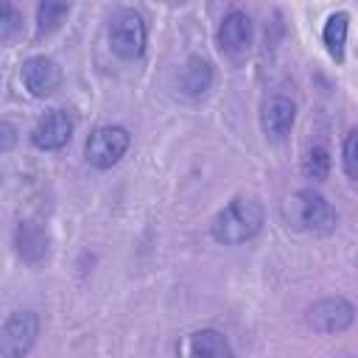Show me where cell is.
<instances>
[{
  "label": "cell",
  "instance_id": "cell-1",
  "mask_svg": "<svg viewBox=\"0 0 358 358\" xmlns=\"http://www.w3.org/2000/svg\"><path fill=\"white\" fill-rule=\"evenodd\" d=\"M282 221L305 235H330L338 224V215L322 193L305 187L282 201Z\"/></svg>",
  "mask_w": 358,
  "mask_h": 358
},
{
  "label": "cell",
  "instance_id": "cell-2",
  "mask_svg": "<svg viewBox=\"0 0 358 358\" xmlns=\"http://www.w3.org/2000/svg\"><path fill=\"white\" fill-rule=\"evenodd\" d=\"M263 215V204L255 196H238L213 218L210 235L224 246H238L260 232Z\"/></svg>",
  "mask_w": 358,
  "mask_h": 358
},
{
  "label": "cell",
  "instance_id": "cell-3",
  "mask_svg": "<svg viewBox=\"0 0 358 358\" xmlns=\"http://www.w3.org/2000/svg\"><path fill=\"white\" fill-rule=\"evenodd\" d=\"M145 39H148V31H145V22L137 11L131 8H123L112 17L109 22V45L112 50L126 59V62H134L145 53Z\"/></svg>",
  "mask_w": 358,
  "mask_h": 358
},
{
  "label": "cell",
  "instance_id": "cell-4",
  "mask_svg": "<svg viewBox=\"0 0 358 358\" xmlns=\"http://www.w3.org/2000/svg\"><path fill=\"white\" fill-rule=\"evenodd\" d=\"M129 143H131V134L123 126H112V123L109 126H98L87 137L84 157H87V162L92 168L106 171V168H112L129 151Z\"/></svg>",
  "mask_w": 358,
  "mask_h": 358
},
{
  "label": "cell",
  "instance_id": "cell-5",
  "mask_svg": "<svg viewBox=\"0 0 358 358\" xmlns=\"http://www.w3.org/2000/svg\"><path fill=\"white\" fill-rule=\"evenodd\" d=\"M39 336V316L34 310H14L6 316L0 330L3 358H25Z\"/></svg>",
  "mask_w": 358,
  "mask_h": 358
},
{
  "label": "cell",
  "instance_id": "cell-6",
  "mask_svg": "<svg viewBox=\"0 0 358 358\" xmlns=\"http://www.w3.org/2000/svg\"><path fill=\"white\" fill-rule=\"evenodd\" d=\"M355 322V305L344 296H324L308 308V324L319 333H341Z\"/></svg>",
  "mask_w": 358,
  "mask_h": 358
},
{
  "label": "cell",
  "instance_id": "cell-7",
  "mask_svg": "<svg viewBox=\"0 0 358 358\" xmlns=\"http://www.w3.org/2000/svg\"><path fill=\"white\" fill-rule=\"evenodd\" d=\"M215 42H218V50L227 56V59H243L249 45H252V20L246 11H229L221 25H218V34H215Z\"/></svg>",
  "mask_w": 358,
  "mask_h": 358
},
{
  "label": "cell",
  "instance_id": "cell-8",
  "mask_svg": "<svg viewBox=\"0 0 358 358\" xmlns=\"http://www.w3.org/2000/svg\"><path fill=\"white\" fill-rule=\"evenodd\" d=\"M176 358H235L224 333L213 327L190 330L176 344Z\"/></svg>",
  "mask_w": 358,
  "mask_h": 358
},
{
  "label": "cell",
  "instance_id": "cell-9",
  "mask_svg": "<svg viewBox=\"0 0 358 358\" xmlns=\"http://www.w3.org/2000/svg\"><path fill=\"white\" fill-rule=\"evenodd\" d=\"M70 137H73V117L64 109L45 112L31 129V143L39 151H59L70 143Z\"/></svg>",
  "mask_w": 358,
  "mask_h": 358
},
{
  "label": "cell",
  "instance_id": "cell-10",
  "mask_svg": "<svg viewBox=\"0 0 358 358\" xmlns=\"http://www.w3.org/2000/svg\"><path fill=\"white\" fill-rule=\"evenodd\" d=\"M20 78H22V87L28 90V95L34 98H48L59 90L62 84V70L53 59L48 56H31L22 62V70H20Z\"/></svg>",
  "mask_w": 358,
  "mask_h": 358
},
{
  "label": "cell",
  "instance_id": "cell-11",
  "mask_svg": "<svg viewBox=\"0 0 358 358\" xmlns=\"http://www.w3.org/2000/svg\"><path fill=\"white\" fill-rule=\"evenodd\" d=\"M294 117H296V106L288 95H268L260 106V126H263V134L274 143L285 140V134L291 131L294 126Z\"/></svg>",
  "mask_w": 358,
  "mask_h": 358
},
{
  "label": "cell",
  "instance_id": "cell-12",
  "mask_svg": "<svg viewBox=\"0 0 358 358\" xmlns=\"http://www.w3.org/2000/svg\"><path fill=\"white\" fill-rule=\"evenodd\" d=\"M14 246H17V255L22 263H42L50 252V238L48 232L36 224V221H20L17 229H14Z\"/></svg>",
  "mask_w": 358,
  "mask_h": 358
},
{
  "label": "cell",
  "instance_id": "cell-13",
  "mask_svg": "<svg viewBox=\"0 0 358 358\" xmlns=\"http://www.w3.org/2000/svg\"><path fill=\"white\" fill-rule=\"evenodd\" d=\"M179 87H182V92L190 95V98L204 95V92L213 87V67H210V62L201 59V56H190V59L185 62V67H182Z\"/></svg>",
  "mask_w": 358,
  "mask_h": 358
},
{
  "label": "cell",
  "instance_id": "cell-14",
  "mask_svg": "<svg viewBox=\"0 0 358 358\" xmlns=\"http://www.w3.org/2000/svg\"><path fill=\"white\" fill-rule=\"evenodd\" d=\"M347 31H350V14L347 11H336L324 20L322 28V42L327 48V53L336 62H344V45H347Z\"/></svg>",
  "mask_w": 358,
  "mask_h": 358
},
{
  "label": "cell",
  "instance_id": "cell-15",
  "mask_svg": "<svg viewBox=\"0 0 358 358\" xmlns=\"http://www.w3.org/2000/svg\"><path fill=\"white\" fill-rule=\"evenodd\" d=\"M302 173L305 179H313V182H322L327 179L330 173V151L324 145H308L305 154H302Z\"/></svg>",
  "mask_w": 358,
  "mask_h": 358
},
{
  "label": "cell",
  "instance_id": "cell-16",
  "mask_svg": "<svg viewBox=\"0 0 358 358\" xmlns=\"http://www.w3.org/2000/svg\"><path fill=\"white\" fill-rule=\"evenodd\" d=\"M67 14H70V6L67 3H50V0L39 3L36 6V36L53 34Z\"/></svg>",
  "mask_w": 358,
  "mask_h": 358
},
{
  "label": "cell",
  "instance_id": "cell-17",
  "mask_svg": "<svg viewBox=\"0 0 358 358\" xmlns=\"http://www.w3.org/2000/svg\"><path fill=\"white\" fill-rule=\"evenodd\" d=\"M341 165H344V173H347L350 179H358V129H352V131L344 137Z\"/></svg>",
  "mask_w": 358,
  "mask_h": 358
},
{
  "label": "cell",
  "instance_id": "cell-18",
  "mask_svg": "<svg viewBox=\"0 0 358 358\" xmlns=\"http://www.w3.org/2000/svg\"><path fill=\"white\" fill-rule=\"evenodd\" d=\"M20 25H22V14L11 3H3V8H0V39L8 42L20 31Z\"/></svg>",
  "mask_w": 358,
  "mask_h": 358
},
{
  "label": "cell",
  "instance_id": "cell-19",
  "mask_svg": "<svg viewBox=\"0 0 358 358\" xmlns=\"http://www.w3.org/2000/svg\"><path fill=\"white\" fill-rule=\"evenodd\" d=\"M0 131H3V143H0V148L8 151V148L14 145V126H11L8 120H3V123H0Z\"/></svg>",
  "mask_w": 358,
  "mask_h": 358
}]
</instances>
